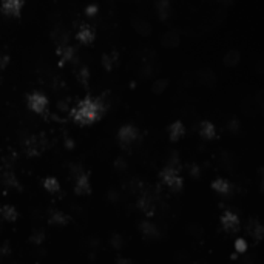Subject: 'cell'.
I'll list each match as a JSON object with an SVG mask.
<instances>
[{"label":"cell","instance_id":"obj_1","mask_svg":"<svg viewBox=\"0 0 264 264\" xmlns=\"http://www.w3.org/2000/svg\"><path fill=\"white\" fill-rule=\"evenodd\" d=\"M108 107L110 104L104 96H99V98L87 96V98H84L78 104V107L71 111V117H73V121L79 125H91L94 122H98L107 113Z\"/></svg>","mask_w":264,"mask_h":264},{"label":"cell","instance_id":"obj_2","mask_svg":"<svg viewBox=\"0 0 264 264\" xmlns=\"http://www.w3.org/2000/svg\"><path fill=\"white\" fill-rule=\"evenodd\" d=\"M48 147V139L43 133L31 135L25 141H23V152L28 158H36L40 156Z\"/></svg>","mask_w":264,"mask_h":264},{"label":"cell","instance_id":"obj_3","mask_svg":"<svg viewBox=\"0 0 264 264\" xmlns=\"http://www.w3.org/2000/svg\"><path fill=\"white\" fill-rule=\"evenodd\" d=\"M159 181L161 184H164L167 188H170L175 193L181 191L184 188V179L181 176V170L172 169V167H164L159 173Z\"/></svg>","mask_w":264,"mask_h":264},{"label":"cell","instance_id":"obj_4","mask_svg":"<svg viewBox=\"0 0 264 264\" xmlns=\"http://www.w3.org/2000/svg\"><path fill=\"white\" fill-rule=\"evenodd\" d=\"M138 139H139V130L131 124L122 125L117 131V142L122 150H130L133 144L138 142Z\"/></svg>","mask_w":264,"mask_h":264},{"label":"cell","instance_id":"obj_5","mask_svg":"<svg viewBox=\"0 0 264 264\" xmlns=\"http://www.w3.org/2000/svg\"><path fill=\"white\" fill-rule=\"evenodd\" d=\"M27 104H28V108L36 114H45L48 110V98L40 91H34L28 94Z\"/></svg>","mask_w":264,"mask_h":264},{"label":"cell","instance_id":"obj_6","mask_svg":"<svg viewBox=\"0 0 264 264\" xmlns=\"http://www.w3.org/2000/svg\"><path fill=\"white\" fill-rule=\"evenodd\" d=\"M138 209L146 215V217L152 218L156 210V200L150 193L149 190H142L139 196H138Z\"/></svg>","mask_w":264,"mask_h":264},{"label":"cell","instance_id":"obj_7","mask_svg":"<svg viewBox=\"0 0 264 264\" xmlns=\"http://www.w3.org/2000/svg\"><path fill=\"white\" fill-rule=\"evenodd\" d=\"M23 10V0H2L0 5V11L7 17L19 19Z\"/></svg>","mask_w":264,"mask_h":264},{"label":"cell","instance_id":"obj_8","mask_svg":"<svg viewBox=\"0 0 264 264\" xmlns=\"http://www.w3.org/2000/svg\"><path fill=\"white\" fill-rule=\"evenodd\" d=\"M221 226L223 229L227 232V233H235L239 230V226H241V223H239V218L238 215L230 212V210H226L223 215H221Z\"/></svg>","mask_w":264,"mask_h":264},{"label":"cell","instance_id":"obj_9","mask_svg":"<svg viewBox=\"0 0 264 264\" xmlns=\"http://www.w3.org/2000/svg\"><path fill=\"white\" fill-rule=\"evenodd\" d=\"M56 54L59 57V65L63 67L65 63H70L71 60L75 59L76 56V51H75V48L68 45V43H63V45H57L56 48Z\"/></svg>","mask_w":264,"mask_h":264},{"label":"cell","instance_id":"obj_10","mask_svg":"<svg viewBox=\"0 0 264 264\" xmlns=\"http://www.w3.org/2000/svg\"><path fill=\"white\" fill-rule=\"evenodd\" d=\"M75 193L79 196L91 193V184H90V178H88L87 172H84L78 178H75Z\"/></svg>","mask_w":264,"mask_h":264},{"label":"cell","instance_id":"obj_11","mask_svg":"<svg viewBox=\"0 0 264 264\" xmlns=\"http://www.w3.org/2000/svg\"><path fill=\"white\" fill-rule=\"evenodd\" d=\"M76 39L82 45H91L94 42V39H96V30L91 25H87V23H84V25L79 27V30L76 33Z\"/></svg>","mask_w":264,"mask_h":264},{"label":"cell","instance_id":"obj_12","mask_svg":"<svg viewBox=\"0 0 264 264\" xmlns=\"http://www.w3.org/2000/svg\"><path fill=\"white\" fill-rule=\"evenodd\" d=\"M70 221H71V218L68 217L65 212H62V210H50V213H48V224H50V226L63 227Z\"/></svg>","mask_w":264,"mask_h":264},{"label":"cell","instance_id":"obj_13","mask_svg":"<svg viewBox=\"0 0 264 264\" xmlns=\"http://www.w3.org/2000/svg\"><path fill=\"white\" fill-rule=\"evenodd\" d=\"M139 232L142 233V236L146 238V239H158L161 236L159 233V229L156 224H153L152 221H142L139 224Z\"/></svg>","mask_w":264,"mask_h":264},{"label":"cell","instance_id":"obj_14","mask_svg":"<svg viewBox=\"0 0 264 264\" xmlns=\"http://www.w3.org/2000/svg\"><path fill=\"white\" fill-rule=\"evenodd\" d=\"M247 233L255 239V243H261L262 241V236H264V227L262 224L256 220V218H252L249 220L247 223V227H246Z\"/></svg>","mask_w":264,"mask_h":264},{"label":"cell","instance_id":"obj_15","mask_svg":"<svg viewBox=\"0 0 264 264\" xmlns=\"http://www.w3.org/2000/svg\"><path fill=\"white\" fill-rule=\"evenodd\" d=\"M0 182L5 188H11V190H17V191H22V185L17 179V176L14 175L13 170H5L0 176Z\"/></svg>","mask_w":264,"mask_h":264},{"label":"cell","instance_id":"obj_16","mask_svg":"<svg viewBox=\"0 0 264 264\" xmlns=\"http://www.w3.org/2000/svg\"><path fill=\"white\" fill-rule=\"evenodd\" d=\"M155 11L159 20H167L172 14V2L170 0H156L155 2Z\"/></svg>","mask_w":264,"mask_h":264},{"label":"cell","instance_id":"obj_17","mask_svg":"<svg viewBox=\"0 0 264 264\" xmlns=\"http://www.w3.org/2000/svg\"><path fill=\"white\" fill-rule=\"evenodd\" d=\"M212 188H213L215 191H217L218 195H224V196L230 195L232 191H233V185H232L227 179H224V178L215 179V181L212 182Z\"/></svg>","mask_w":264,"mask_h":264},{"label":"cell","instance_id":"obj_18","mask_svg":"<svg viewBox=\"0 0 264 264\" xmlns=\"http://www.w3.org/2000/svg\"><path fill=\"white\" fill-rule=\"evenodd\" d=\"M167 133H169V139L172 142H178L179 139L184 138L185 135V125L181 122V121H176L173 122L169 128H167Z\"/></svg>","mask_w":264,"mask_h":264},{"label":"cell","instance_id":"obj_19","mask_svg":"<svg viewBox=\"0 0 264 264\" xmlns=\"http://www.w3.org/2000/svg\"><path fill=\"white\" fill-rule=\"evenodd\" d=\"M198 131H200V136L204 138L206 141H212L215 136H217V127H215L210 121H203L200 124Z\"/></svg>","mask_w":264,"mask_h":264},{"label":"cell","instance_id":"obj_20","mask_svg":"<svg viewBox=\"0 0 264 264\" xmlns=\"http://www.w3.org/2000/svg\"><path fill=\"white\" fill-rule=\"evenodd\" d=\"M0 213H2V220L7 223H14L19 218V212L14 206L11 204H5V206H0Z\"/></svg>","mask_w":264,"mask_h":264},{"label":"cell","instance_id":"obj_21","mask_svg":"<svg viewBox=\"0 0 264 264\" xmlns=\"http://www.w3.org/2000/svg\"><path fill=\"white\" fill-rule=\"evenodd\" d=\"M133 30L141 36H150L152 34L150 23L147 20H144V19H135L133 20Z\"/></svg>","mask_w":264,"mask_h":264},{"label":"cell","instance_id":"obj_22","mask_svg":"<svg viewBox=\"0 0 264 264\" xmlns=\"http://www.w3.org/2000/svg\"><path fill=\"white\" fill-rule=\"evenodd\" d=\"M119 63V53L117 51H111L102 56V67L107 71H111L116 65Z\"/></svg>","mask_w":264,"mask_h":264},{"label":"cell","instance_id":"obj_23","mask_svg":"<svg viewBox=\"0 0 264 264\" xmlns=\"http://www.w3.org/2000/svg\"><path fill=\"white\" fill-rule=\"evenodd\" d=\"M239 62H241V54H239V51H236V50H230L223 57V63L229 68H235Z\"/></svg>","mask_w":264,"mask_h":264},{"label":"cell","instance_id":"obj_24","mask_svg":"<svg viewBox=\"0 0 264 264\" xmlns=\"http://www.w3.org/2000/svg\"><path fill=\"white\" fill-rule=\"evenodd\" d=\"M179 45V36L176 31H169L162 36V46L165 48H176Z\"/></svg>","mask_w":264,"mask_h":264},{"label":"cell","instance_id":"obj_25","mask_svg":"<svg viewBox=\"0 0 264 264\" xmlns=\"http://www.w3.org/2000/svg\"><path fill=\"white\" fill-rule=\"evenodd\" d=\"M43 188L48 191V193H51V195H56L60 191V182L53 178V176H48L43 179Z\"/></svg>","mask_w":264,"mask_h":264},{"label":"cell","instance_id":"obj_26","mask_svg":"<svg viewBox=\"0 0 264 264\" xmlns=\"http://www.w3.org/2000/svg\"><path fill=\"white\" fill-rule=\"evenodd\" d=\"M76 76H78V81H79V84H81V85H82L84 88H88V85H90V78H91L88 67L82 65V67H81V68L78 70Z\"/></svg>","mask_w":264,"mask_h":264},{"label":"cell","instance_id":"obj_27","mask_svg":"<svg viewBox=\"0 0 264 264\" xmlns=\"http://www.w3.org/2000/svg\"><path fill=\"white\" fill-rule=\"evenodd\" d=\"M110 246L114 249V250H122L124 246H125V239L122 235H119V233H113L110 236Z\"/></svg>","mask_w":264,"mask_h":264},{"label":"cell","instance_id":"obj_28","mask_svg":"<svg viewBox=\"0 0 264 264\" xmlns=\"http://www.w3.org/2000/svg\"><path fill=\"white\" fill-rule=\"evenodd\" d=\"M200 76H201V82L207 87H213L215 82H217V78H215V75L212 73L210 70H203L200 71Z\"/></svg>","mask_w":264,"mask_h":264},{"label":"cell","instance_id":"obj_29","mask_svg":"<svg viewBox=\"0 0 264 264\" xmlns=\"http://www.w3.org/2000/svg\"><path fill=\"white\" fill-rule=\"evenodd\" d=\"M53 40L57 43V45H63V43H68V33L62 28H56L51 34Z\"/></svg>","mask_w":264,"mask_h":264},{"label":"cell","instance_id":"obj_30","mask_svg":"<svg viewBox=\"0 0 264 264\" xmlns=\"http://www.w3.org/2000/svg\"><path fill=\"white\" fill-rule=\"evenodd\" d=\"M169 87V79H156L152 85V91L155 94H162Z\"/></svg>","mask_w":264,"mask_h":264},{"label":"cell","instance_id":"obj_31","mask_svg":"<svg viewBox=\"0 0 264 264\" xmlns=\"http://www.w3.org/2000/svg\"><path fill=\"white\" fill-rule=\"evenodd\" d=\"M43 241H45V232L42 229L33 230V233L30 235V243L31 244H36V246H40Z\"/></svg>","mask_w":264,"mask_h":264},{"label":"cell","instance_id":"obj_32","mask_svg":"<svg viewBox=\"0 0 264 264\" xmlns=\"http://www.w3.org/2000/svg\"><path fill=\"white\" fill-rule=\"evenodd\" d=\"M226 130L232 135H238L239 130H241V122H239V119H236V117L229 119V122L226 124Z\"/></svg>","mask_w":264,"mask_h":264},{"label":"cell","instance_id":"obj_33","mask_svg":"<svg viewBox=\"0 0 264 264\" xmlns=\"http://www.w3.org/2000/svg\"><path fill=\"white\" fill-rule=\"evenodd\" d=\"M233 247H235V252L239 253V255H243V253H246L249 250V244H247V241L244 238H236Z\"/></svg>","mask_w":264,"mask_h":264},{"label":"cell","instance_id":"obj_34","mask_svg":"<svg viewBox=\"0 0 264 264\" xmlns=\"http://www.w3.org/2000/svg\"><path fill=\"white\" fill-rule=\"evenodd\" d=\"M181 159H179V155L178 152H172V155L169 156V159H167V167H172V169H176V170H181Z\"/></svg>","mask_w":264,"mask_h":264},{"label":"cell","instance_id":"obj_35","mask_svg":"<svg viewBox=\"0 0 264 264\" xmlns=\"http://www.w3.org/2000/svg\"><path fill=\"white\" fill-rule=\"evenodd\" d=\"M114 169L119 170V172H125L128 169V162L124 156H117L114 159Z\"/></svg>","mask_w":264,"mask_h":264},{"label":"cell","instance_id":"obj_36","mask_svg":"<svg viewBox=\"0 0 264 264\" xmlns=\"http://www.w3.org/2000/svg\"><path fill=\"white\" fill-rule=\"evenodd\" d=\"M68 170H70V175H71V178H78L81 173H84L85 170H84V167L81 165V164H70V167H68Z\"/></svg>","mask_w":264,"mask_h":264},{"label":"cell","instance_id":"obj_37","mask_svg":"<svg viewBox=\"0 0 264 264\" xmlns=\"http://www.w3.org/2000/svg\"><path fill=\"white\" fill-rule=\"evenodd\" d=\"M187 170H188L190 176H191V178H195V179H198V178L201 176V173H203L201 165H198V164H188Z\"/></svg>","mask_w":264,"mask_h":264},{"label":"cell","instance_id":"obj_38","mask_svg":"<svg viewBox=\"0 0 264 264\" xmlns=\"http://www.w3.org/2000/svg\"><path fill=\"white\" fill-rule=\"evenodd\" d=\"M85 16L87 17H96L99 14V5H96V4H90V5H87V8H85Z\"/></svg>","mask_w":264,"mask_h":264},{"label":"cell","instance_id":"obj_39","mask_svg":"<svg viewBox=\"0 0 264 264\" xmlns=\"http://www.w3.org/2000/svg\"><path fill=\"white\" fill-rule=\"evenodd\" d=\"M10 60H11V57L8 54H2V53H0V71L7 70V67L10 65Z\"/></svg>","mask_w":264,"mask_h":264},{"label":"cell","instance_id":"obj_40","mask_svg":"<svg viewBox=\"0 0 264 264\" xmlns=\"http://www.w3.org/2000/svg\"><path fill=\"white\" fill-rule=\"evenodd\" d=\"M68 104H70L68 99H62V101H59V102H57V110H59V113L67 114V111H68V108H70Z\"/></svg>","mask_w":264,"mask_h":264},{"label":"cell","instance_id":"obj_41","mask_svg":"<svg viewBox=\"0 0 264 264\" xmlns=\"http://www.w3.org/2000/svg\"><path fill=\"white\" fill-rule=\"evenodd\" d=\"M63 146H65L67 150H73V149L76 147V142H75V139L71 138V136H65V139H63Z\"/></svg>","mask_w":264,"mask_h":264},{"label":"cell","instance_id":"obj_42","mask_svg":"<svg viewBox=\"0 0 264 264\" xmlns=\"http://www.w3.org/2000/svg\"><path fill=\"white\" fill-rule=\"evenodd\" d=\"M10 253H11V249H10L8 244H2V246H0V259H2V258H7Z\"/></svg>","mask_w":264,"mask_h":264},{"label":"cell","instance_id":"obj_43","mask_svg":"<svg viewBox=\"0 0 264 264\" xmlns=\"http://www.w3.org/2000/svg\"><path fill=\"white\" fill-rule=\"evenodd\" d=\"M108 200H110L111 203H116V201H117V193H114V190H110V191H108Z\"/></svg>","mask_w":264,"mask_h":264},{"label":"cell","instance_id":"obj_44","mask_svg":"<svg viewBox=\"0 0 264 264\" xmlns=\"http://www.w3.org/2000/svg\"><path fill=\"white\" fill-rule=\"evenodd\" d=\"M116 262L117 264H130L131 259L130 258H116Z\"/></svg>","mask_w":264,"mask_h":264},{"label":"cell","instance_id":"obj_45","mask_svg":"<svg viewBox=\"0 0 264 264\" xmlns=\"http://www.w3.org/2000/svg\"><path fill=\"white\" fill-rule=\"evenodd\" d=\"M218 4L223 7H230L233 4V0H218Z\"/></svg>","mask_w":264,"mask_h":264},{"label":"cell","instance_id":"obj_46","mask_svg":"<svg viewBox=\"0 0 264 264\" xmlns=\"http://www.w3.org/2000/svg\"><path fill=\"white\" fill-rule=\"evenodd\" d=\"M4 220H2V213H0V223H2Z\"/></svg>","mask_w":264,"mask_h":264}]
</instances>
